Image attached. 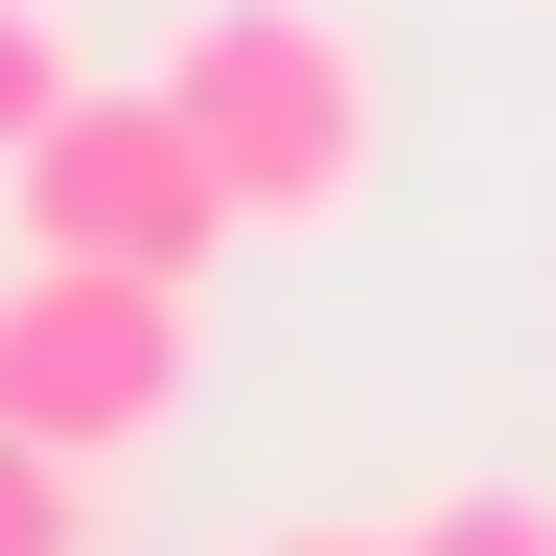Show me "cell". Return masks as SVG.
<instances>
[{"label": "cell", "mask_w": 556, "mask_h": 556, "mask_svg": "<svg viewBox=\"0 0 556 556\" xmlns=\"http://www.w3.org/2000/svg\"><path fill=\"white\" fill-rule=\"evenodd\" d=\"M163 93H186V139H208V186H232L255 255H325L348 208L394 186V70H371L348 0H186Z\"/></svg>", "instance_id": "1"}, {"label": "cell", "mask_w": 556, "mask_h": 556, "mask_svg": "<svg viewBox=\"0 0 556 556\" xmlns=\"http://www.w3.org/2000/svg\"><path fill=\"white\" fill-rule=\"evenodd\" d=\"M208 278H139V255H0V441H70V464H163L186 394H208Z\"/></svg>", "instance_id": "2"}, {"label": "cell", "mask_w": 556, "mask_h": 556, "mask_svg": "<svg viewBox=\"0 0 556 556\" xmlns=\"http://www.w3.org/2000/svg\"><path fill=\"white\" fill-rule=\"evenodd\" d=\"M0 255H139V278H208V255H255L232 232V186H208V139L163 70H70V93L0 139Z\"/></svg>", "instance_id": "3"}, {"label": "cell", "mask_w": 556, "mask_h": 556, "mask_svg": "<svg viewBox=\"0 0 556 556\" xmlns=\"http://www.w3.org/2000/svg\"><path fill=\"white\" fill-rule=\"evenodd\" d=\"M394 556H556V486H533V464H441V486L394 510Z\"/></svg>", "instance_id": "4"}, {"label": "cell", "mask_w": 556, "mask_h": 556, "mask_svg": "<svg viewBox=\"0 0 556 556\" xmlns=\"http://www.w3.org/2000/svg\"><path fill=\"white\" fill-rule=\"evenodd\" d=\"M0 556H116V464H70V441H0Z\"/></svg>", "instance_id": "5"}, {"label": "cell", "mask_w": 556, "mask_h": 556, "mask_svg": "<svg viewBox=\"0 0 556 556\" xmlns=\"http://www.w3.org/2000/svg\"><path fill=\"white\" fill-rule=\"evenodd\" d=\"M70 70H93V47H70V0H0V139H24V116L70 93Z\"/></svg>", "instance_id": "6"}, {"label": "cell", "mask_w": 556, "mask_h": 556, "mask_svg": "<svg viewBox=\"0 0 556 556\" xmlns=\"http://www.w3.org/2000/svg\"><path fill=\"white\" fill-rule=\"evenodd\" d=\"M232 556H394V510H278V533H232Z\"/></svg>", "instance_id": "7"}]
</instances>
